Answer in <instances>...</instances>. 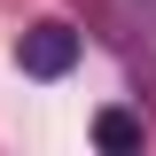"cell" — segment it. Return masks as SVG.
I'll use <instances>...</instances> for the list:
<instances>
[{
  "label": "cell",
  "mask_w": 156,
  "mask_h": 156,
  "mask_svg": "<svg viewBox=\"0 0 156 156\" xmlns=\"http://www.w3.org/2000/svg\"><path fill=\"white\" fill-rule=\"evenodd\" d=\"M16 62H23V78H62L78 62V31L70 23H31L16 39Z\"/></svg>",
  "instance_id": "1"
},
{
  "label": "cell",
  "mask_w": 156,
  "mask_h": 156,
  "mask_svg": "<svg viewBox=\"0 0 156 156\" xmlns=\"http://www.w3.org/2000/svg\"><path fill=\"white\" fill-rule=\"evenodd\" d=\"M125 8H133V23H140V39L156 47V0H125Z\"/></svg>",
  "instance_id": "3"
},
{
  "label": "cell",
  "mask_w": 156,
  "mask_h": 156,
  "mask_svg": "<svg viewBox=\"0 0 156 156\" xmlns=\"http://www.w3.org/2000/svg\"><path fill=\"white\" fill-rule=\"evenodd\" d=\"M94 140H101L109 156H125V148H140V125H133L125 109H101V117H94Z\"/></svg>",
  "instance_id": "2"
}]
</instances>
